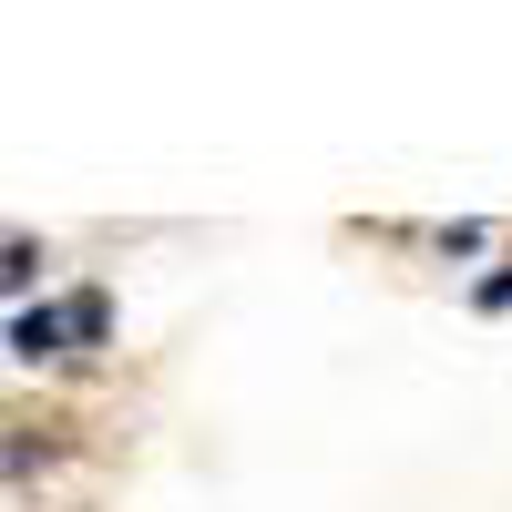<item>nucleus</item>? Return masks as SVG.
<instances>
[{"instance_id": "obj_1", "label": "nucleus", "mask_w": 512, "mask_h": 512, "mask_svg": "<svg viewBox=\"0 0 512 512\" xmlns=\"http://www.w3.org/2000/svg\"><path fill=\"white\" fill-rule=\"evenodd\" d=\"M62 338H72L62 308H21V318H11V349H21V359H62Z\"/></svg>"}, {"instance_id": "obj_2", "label": "nucleus", "mask_w": 512, "mask_h": 512, "mask_svg": "<svg viewBox=\"0 0 512 512\" xmlns=\"http://www.w3.org/2000/svg\"><path fill=\"white\" fill-rule=\"evenodd\" d=\"M62 328L82 338V349H103V328H113V297H103V287H72V297H62Z\"/></svg>"}, {"instance_id": "obj_3", "label": "nucleus", "mask_w": 512, "mask_h": 512, "mask_svg": "<svg viewBox=\"0 0 512 512\" xmlns=\"http://www.w3.org/2000/svg\"><path fill=\"white\" fill-rule=\"evenodd\" d=\"M31 267H41V246H0V287H31Z\"/></svg>"}, {"instance_id": "obj_4", "label": "nucleus", "mask_w": 512, "mask_h": 512, "mask_svg": "<svg viewBox=\"0 0 512 512\" xmlns=\"http://www.w3.org/2000/svg\"><path fill=\"white\" fill-rule=\"evenodd\" d=\"M472 297H482V308H512V267H492V277H482Z\"/></svg>"}]
</instances>
